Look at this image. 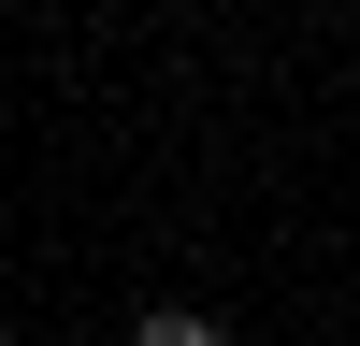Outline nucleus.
Listing matches in <instances>:
<instances>
[{"label":"nucleus","mask_w":360,"mask_h":346,"mask_svg":"<svg viewBox=\"0 0 360 346\" xmlns=\"http://www.w3.org/2000/svg\"><path fill=\"white\" fill-rule=\"evenodd\" d=\"M130 346H217V317H188V303H144V317H130Z\"/></svg>","instance_id":"nucleus-1"}]
</instances>
